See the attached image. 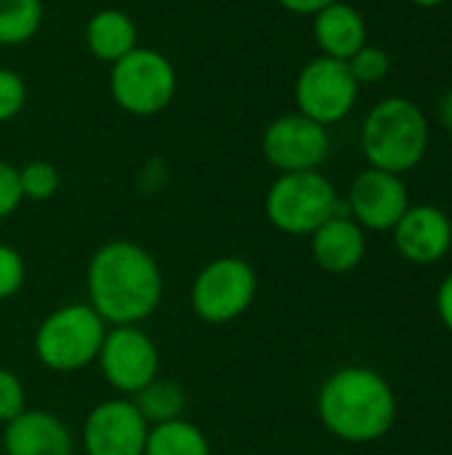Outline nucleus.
Here are the masks:
<instances>
[{"mask_svg": "<svg viewBox=\"0 0 452 455\" xmlns=\"http://www.w3.org/2000/svg\"><path fill=\"white\" fill-rule=\"evenodd\" d=\"M88 307L107 325H139L163 299V272L155 256L131 240L104 243L85 272Z\"/></svg>", "mask_w": 452, "mask_h": 455, "instance_id": "1", "label": "nucleus"}, {"mask_svg": "<svg viewBox=\"0 0 452 455\" xmlns=\"http://www.w3.org/2000/svg\"><path fill=\"white\" fill-rule=\"evenodd\" d=\"M317 413L333 437L368 445L392 432L397 421V395L378 371L346 365L320 387Z\"/></svg>", "mask_w": 452, "mask_h": 455, "instance_id": "2", "label": "nucleus"}, {"mask_svg": "<svg viewBox=\"0 0 452 455\" xmlns=\"http://www.w3.org/2000/svg\"><path fill=\"white\" fill-rule=\"evenodd\" d=\"M360 141L370 168L402 176L418 168L429 152V117L413 99L386 96L365 115Z\"/></svg>", "mask_w": 452, "mask_h": 455, "instance_id": "3", "label": "nucleus"}, {"mask_svg": "<svg viewBox=\"0 0 452 455\" xmlns=\"http://www.w3.org/2000/svg\"><path fill=\"white\" fill-rule=\"evenodd\" d=\"M264 211L274 229L293 237L312 235L328 219L349 213L346 200L338 197L333 181L320 171L280 173L266 192Z\"/></svg>", "mask_w": 452, "mask_h": 455, "instance_id": "4", "label": "nucleus"}, {"mask_svg": "<svg viewBox=\"0 0 452 455\" xmlns=\"http://www.w3.org/2000/svg\"><path fill=\"white\" fill-rule=\"evenodd\" d=\"M107 336V323L88 304L53 309L35 331L37 360L56 373H75L96 363Z\"/></svg>", "mask_w": 452, "mask_h": 455, "instance_id": "5", "label": "nucleus"}, {"mask_svg": "<svg viewBox=\"0 0 452 455\" xmlns=\"http://www.w3.org/2000/svg\"><path fill=\"white\" fill-rule=\"evenodd\" d=\"M176 85L178 77L173 61L155 48L136 45L109 69V93L115 104L136 117H152L168 109L173 104Z\"/></svg>", "mask_w": 452, "mask_h": 455, "instance_id": "6", "label": "nucleus"}, {"mask_svg": "<svg viewBox=\"0 0 452 455\" xmlns=\"http://www.w3.org/2000/svg\"><path fill=\"white\" fill-rule=\"evenodd\" d=\"M258 293L256 269L237 256L208 261L192 285V309L210 325H224L245 315Z\"/></svg>", "mask_w": 452, "mask_h": 455, "instance_id": "7", "label": "nucleus"}, {"mask_svg": "<svg viewBox=\"0 0 452 455\" xmlns=\"http://www.w3.org/2000/svg\"><path fill=\"white\" fill-rule=\"evenodd\" d=\"M293 96L304 117L328 128L352 115L360 96V85L346 61L314 56L301 67Z\"/></svg>", "mask_w": 452, "mask_h": 455, "instance_id": "8", "label": "nucleus"}, {"mask_svg": "<svg viewBox=\"0 0 452 455\" xmlns=\"http://www.w3.org/2000/svg\"><path fill=\"white\" fill-rule=\"evenodd\" d=\"M96 363H99L104 381L123 395L141 392L160 373L157 347L136 325L107 328V336H104Z\"/></svg>", "mask_w": 452, "mask_h": 455, "instance_id": "9", "label": "nucleus"}, {"mask_svg": "<svg viewBox=\"0 0 452 455\" xmlns=\"http://www.w3.org/2000/svg\"><path fill=\"white\" fill-rule=\"evenodd\" d=\"M261 152L280 173L320 171L330 155V133L325 125L304 117L301 112L282 115L266 125Z\"/></svg>", "mask_w": 452, "mask_h": 455, "instance_id": "10", "label": "nucleus"}, {"mask_svg": "<svg viewBox=\"0 0 452 455\" xmlns=\"http://www.w3.org/2000/svg\"><path fill=\"white\" fill-rule=\"evenodd\" d=\"M149 424L133 400L99 403L83 424L85 455H144Z\"/></svg>", "mask_w": 452, "mask_h": 455, "instance_id": "11", "label": "nucleus"}, {"mask_svg": "<svg viewBox=\"0 0 452 455\" xmlns=\"http://www.w3.org/2000/svg\"><path fill=\"white\" fill-rule=\"evenodd\" d=\"M346 208L362 229L389 232L410 208V192L402 176L378 168H365L349 187Z\"/></svg>", "mask_w": 452, "mask_h": 455, "instance_id": "12", "label": "nucleus"}, {"mask_svg": "<svg viewBox=\"0 0 452 455\" xmlns=\"http://www.w3.org/2000/svg\"><path fill=\"white\" fill-rule=\"evenodd\" d=\"M392 232L402 259L418 267L442 261L452 248L450 216L437 205H410Z\"/></svg>", "mask_w": 452, "mask_h": 455, "instance_id": "13", "label": "nucleus"}, {"mask_svg": "<svg viewBox=\"0 0 452 455\" xmlns=\"http://www.w3.org/2000/svg\"><path fill=\"white\" fill-rule=\"evenodd\" d=\"M5 455H72L75 440L67 424L48 411H24L5 424Z\"/></svg>", "mask_w": 452, "mask_h": 455, "instance_id": "14", "label": "nucleus"}, {"mask_svg": "<svg viewBox=\"0 0 452 455\" xmlns=\"http://www.w3.org/2000/svg\"><path fill=\"white\" fill-rule=\"evenodd\" d=\"M312 256L330 275H346L357 269L365 259V229L349 216L338 213L328 219L312 235Z\"/></svg>", "mask_w": 452, "mask_h": 455, "instance_id": "15", "label": "nucleus"}, {"mask_svg": "<svg viewBox=\"0 0 452 455\" xmlns=\"http://www.w3.org/2000/svg\"><path fill=\"white\" fill-rule=\"evenodd\" d=\"M312 35L320 56L349 61L368 43V21L365 16L344 0L330 3L312 19Z\"/></svg>", "mask_w": 452, "mask_h": 455, "instance_id": "16", "label": "nucleus"}, {"mask_svg": "<svg viewBox=\"0 0 452 455\" xmlns=\"http://www.w3.org/2000/svg\"><path fill=\"white\" fill-rule=\"evenodd\" d=\"M139 45L136 21L120 8H101L85 24V48L107 64H115Z\"/></svg>", "mask_w": 452, "mask_h": 455, "instance_id": "17", "label": "nucleus"}, {"mask_svg": "<svg viewBox=\"0 0 452 455\" xmlns=\"http://www.w3.org/2000/svg\"><path fill=\"white\" fill-rule=\"evenodd\" d=\"M144 455H210L208 437L186 419L149 427Z\"/></svg>", "mask_w": 452, "mask_h": 455, "instance_id": "18", "label": "nucleus"}, {"mask_svg": "<svg viewBox=\"0 0 452 455\" xmlns=\"http://www.w3.org/2000/svg\"><path fill=\"white\" fill-rule=\"evenodd\" d=\"M133 405L139 408V413L144 416V421L149 427H155V424H165V421L184 419L186 395H184V389L178 384L155 379L152 384H147L141 392L133 395Z\"/></svg>", "mask_w": 452, "mask_h": 455, "instance_id": "19", "label": "nucleus"}, {"mask_svg": "<svg viewBox=\"0 0 452 455\" xmlns=\"http://www.w3.org/2000/svg\"><path fill=\"white\" fill-rule=\"evenodd\" d=\"M43 0H0V45H21L43 27Z\"/></svg>", "mask_w": 452, "mask_h": 455, "instance_id": "20", "label": "nucleus"}, {"mask_svg": "<svg viewBox=\"0 0 452 455\" xmlns=\"http://www.w3.org/2000/svg\"><path fill=\"white\" fill-rule=\"evenodd\" d=\"M59 171L48 160H32L19 168V187L27 200H51L59 192Z\"/></svg>", "mask_w": 452, "mask_h": 455, "instance_id": "21", "label": "nucleus"}, {"mask_svg": "<svg viewBox=\"0 0 452 455\" xmlns=\"http://www.w3.org/2000/svg\"><path fill=\"white\" fill-rule=\"evenodd\" d=\"M346 64H349L357 85H376V83L386 80L392 72V56L381 45H370V43H365Z\"/></svg>", "mask_w": 452, "mask_h": 455, "instance_id": "22", "label": "nucleus"}, {"mask_svg": "<svg viewBox=\"0 0 452 455\" xmlns=\"http://www.w3.org/2000/svg\"><path fill=\"white\" fill-rule=\"evenodd\" d=\"M27 104V83L19 72L0 67V123L13 120Z\"/></svg>", "mask_w": 452, "mask_h": 455, "instance_id": "23", "label": "nucleus"}, {"mask_svg": "<svg viewBox=\"0 0 452 455\" xmlns=\"http://www.w3.org/2000/svg\"><path fill=\"white\" fill-rule=\"evenodd\" d=\"M24 411H27V392L21 379L13 371L0 368V424L13 421Z\"/></svg>", "mask_w": 452, "mask_h": 455, "instance_id": "24", "label": "nucleus"}, {"mask_svg": "<svg viewBox=\"0 0 452 455\" xmlns=\"http://www.w3.org/2000/svg\"><path fill=\"white\" fill-rule=\"evenodd\" d=\"M24 277H27V269H24V259L19 256V251L0 243V301L16 296L24 285Z\"/></svg>", "mask_w": 452, "mask_h": 455, "instance_id": "25", "label": "nucleus"}, {"mask_svg": "<svg viewBox=\"0 0 452 455\" xmlns=\"http://www.w3.org/2000/svg\"><path fill=\"white\" fill-rule=\"evenodd\" d=\"M21 200L24 197H21V187H19V168L0 160V221L8 219L19 208Z\"/></svg>", "mask_w": 452, "mask_h": 455, "instance_id": "26", "label": "nucleus"}, {"mask_svg": "<svg viewBox=\"0 0 452 455\" xmlns=\"http://www.w3.org/2000/svg\"><path fill=\"white\" fill-rule=\"evenodd\" d=\"M437 312H440L442 325L452 333V272L442 280V285L437 291Z\"/></svg>", "mask_w": 452, "mask_h": 455, "instance_id": "27", "label": "nucleus"}, {"mask_svg": "<svg viewBox=\"0 0 452 455\" xmlns=\"http://www.w3.org/2000/svg\"><path fill=\"white\" fill-rule=\"evenodd\" d=\"M285 11H290V13H298V16H314V13H320L322 8H328L330 3H336V0H277Z\"/></svg>", "mask_w": 452, "mask_h": 455, "instance_id": "28", "label": "nucleus"}, {"mask_svg": "<svg viewBox=\"0 0 452 455\" xmlns=\"http://www.w3.org/2000/svg\"><path fill=\"white\" fill-rule=\"evenodd\" d=\"M440 120H442L445 131L452 133V88L442 96V101H440Z\"/></svg>", "mask_w": 452, "mask_h": 455, "instance_id": "29", "label": "nucleus"}, {"mask_svg": "<svg viewBox=\"0 0 452 455\" xmlns=\"http://www.w3.org/2000/svg\"><path fill=\"white\" fill-rule=\"evenodd\" d=\"M408 3H413V5H418V8H437V5H442V3H448V0H408Z\"/></svg>", "mask_w": 452, "mask_h": 455, "instance_id": "30", "label": "nucleus"}]
</instances>
